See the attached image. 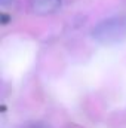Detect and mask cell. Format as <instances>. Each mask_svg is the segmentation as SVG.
I'll list each match as a JSON object with an SVG mask.
<instances>
[{
    "mask_svg": "<svg viewBox=\"0 0 126 128\" xmlns=\"http://www.w3.org/2000/svg\"><path fill=\"white\" fill-rule=\"evenodd\" d=\"M13 0H0V3H1V6H6V4H9V3H12Z\"/></svg>",
    "mask_w": 126,
    "mask_h": 128,
    "instance_id": "cell-4",
    "label": "cell"
},
{
    "mask_svg": "<svg viewBox=\"0 0 126 128\" xmlns=\"http://www.w3.org/2000/svg\"><path fill=\"white\" fill-rule=\"evenodd\" d=\"M15 128H52L49 124H45V122H28V124H24V125H19V127Z\"/></svg>",
    "mask_w": 126,
    "mask_h": 128,
    "instance_id": "cell-3",
    "label": "cell"
},
{
    "mask_svg": "<svg viewBox=\"0 0 126 128\" xmlns=\"http://www.w3.org/2000/svg\"><path fill=\"white\" fill-rule=\"evenodd\" d=\"M71 128H76V127H71Z\"/></svg>",
    "mask_w": 126,
    "mask_h": 128,
    "instance_id": "cell-5",
    "label": "cell"
},
{
    "mask_svg": "<svg viewBox=\"0 0 126 128\" xmlns=\"http://www.w3.org/2000/svg\"><path fill=\"white\" fill-rule=\"evenodd\" d=\"M61 4V0H31L33 10L40 15L54 14Z\"/></svg>",
    "mask_w": 126,
    "mask_h": 128,
    "instance_id": "cell-2",
    "label": "cell"
},
{
    "mask_svg": "<svg viewBox=\"0 0 126 128\" xmlns=\"http://www.w3.org/2000/svg\"><path fill=\"white\" fill-rule=\"evenodd\" d=\"M92 37L98 43L113 46L126 39V18L111 16L99 21L92 28Z\"/></svg>",
    "mask_w": 126,
    "mask_h": 128,
    "instance_id": "cell-1",
    "label": "cell"
}]
</instances>
